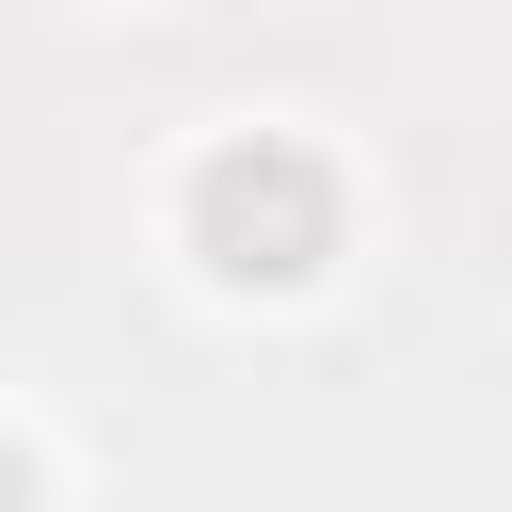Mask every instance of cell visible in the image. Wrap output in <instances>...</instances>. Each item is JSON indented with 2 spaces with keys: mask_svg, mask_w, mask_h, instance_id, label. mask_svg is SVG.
<instances>
[{
  "mask_svg": "<svg viewBox=\"0 0 512 512\" xmlns=\"http://www.w3.org/2000/svg\"><path fill=\"white\" fill-rule=\"evenodd\" d=\"M32 480H48V464H32V448H16V432H0V496H32Z\"/></svg>",
  "mask_w": 512,
  "mask_h": 512,
  "instance_id": "cell-2",
  "label": "cell"
},
{
  "mask_svg": "<svg viewBox=\"0 0 512 512\" xmlns=\"http://www.w3.org/2000/svg\"><path fill=\"white\" fill-rule=\"evenodd\" d=\"M336 160L288 144V128H224L192 176H176V240L208 288H320L336 272Z\"/></svg>",
  "mask_w": 512,
  "mask_h": 512,
  "instance_id": "cell-1",
  "label": "cell"
}]
</instances>
